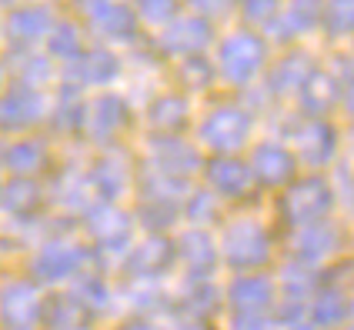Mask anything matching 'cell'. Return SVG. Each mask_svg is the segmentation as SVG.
Wrapping results in <instances>:
<instances>
[{
  "mask_svg": "<svg viewBox=\"0 0 354 330\" xmlns=\"http://www.w3.org/2000/svg\"><path fill=\"white\" fill-rule=\"evenodd\" d=\"M91 267H100L94 251L84 244V237L77 233V224L60 217L57 227H50L30 251L24 253V267L20 271L27 277H34L40 287L50 293L71 287L80 273L91 271Z\"/></svg>",
  "mask_w": 354,
  "mask_h": 330,
  "instance_id": "obj_1",
  "label": "cell"
},
{
  "mask_svg": "<svg viewBox=\"0 0 354 330\" xmlns=\"http://www.w3.org/2000/svg\"><path fill=\"white\" fill-rule=\"evenodd\" d=\"M134 227H138L134 214H127L120 204H104V200L91 204L87 214L77 220V233L84 237V244L94 251V257H97V264L104 271H107V260L120 264L124 253L131 251Z\"/></svg>",
  "mask_w": 354,
  "mask_h": 330,
  "instance_id": "obj_2",
  "label": "cell"
},
{
  "mask_svg": "<svg viewBox=\"0 0 354 330\" xmlns=\"http://www.w3.org/2000/svg\"><path fill=\"white\" fill-rule=\"evenodd\" d=\"M47 291L24 271L0 273V330H40Z\"/></svg>",
  "mask_w": 354,
  "mask_h": 330,
  "instance_id": "obj_3",
  "label": "cell"
},
{
  "mask_svg": "<svg viewBox=\"0 0 354 330\" xmlns=\"http://www.w3.org/2000/svg\"><path fill=\"white\" fill-rule=\"evenodd\" d=\"M217 251L224 257V264L234 267L237 273H257L271 260V237L264 231V224H257L251 217H241V220H231L224 227Z\"/></svg>",
  "mask_w": 354,
  "mask_h": 330,
  "instance_id": "obj_4",
  "label": "cell"
},
{
  "mask_svg": "<svg viewBox=\"0 0 354 330\" xmlns=\"http://www.w3.org/2000/svg\"><path fill=\"white\" fill-rule=\"evenodd\" d=\"M50 117V94L47 90H34L24 87L17 80H10L0 90V137H20L34 134L37 127L47 124Z\"/></svg>",
  "mask_w": 354,
  "mask_h": 330,
  "instance_id": "obj_5",
  "label": "cell"
},
{
  "mask_svg": "<svg viewBox=\"0 0 354 330\" xmlns=\"http://www.w3.org/2000/svg\"><path fill=\"white\" fill-rule=\"evenodd\" d=\"M57 23V10L54 3L44 0H20L17 7H10L3 14V43L10 47V54L20 50H37L44 47L47 34Z\"/></svg>",
  "mask_w": 354,
  "mask_h": 330,
  "instance_id": "obj_6",
  "label": "cell"
},
{
  "mask_svg": "<svg viewBox=\"0 0 354 330\" xmlns=\"http://www.w3.org/2000/svg\"><path fill=\"white\" fill-rule=\"evenodd\" d=\"M174 264H177L174 240L164 237V233H147V237L131 244V251L124 253V260H120V271L134 284H158Z\"/></svg>",
  "mask_w": 354,
  "mask_h": 330,
  "instance_id": "obj_7",
  "label": "cell"
},
{
  "mask_svg": "<svg viewBox=\"0 0 354 330\" xmlns=\"http://www.w3.org/2000/svg\"><path fill=\"white\" fill-rule=\"evenodd\" d=\"M57 164L54 157V140L47 134H20L10 137L3 144V160H0V171L7 177H30L40 180L44 174H50Z\"/></svg>",
  "mask_w": 354,
  "mask_h": 330,
  "instance_id": "obj_8",
  "label": "cell"
},
{
  "mask_svg": "<svg viewBox=\"0 0 354 330\" xmlns=\"http://www.w3.org/2000/svg\"><path fill=\"white\" fill-rule=\"evenodd\" d=\"M47 211V187L30 177H7L0 184V220L7 227L37 224Z\"/></svg>",
  "mask_w": 354,
  "mask_h": 330,
  "instance_id": "obj_9",
  "label": "cell"
},
{
  "mask_svg": "<svg viewBox=\"0 0 354 330\" xmlns=\"http://www.w3.org/2000/svg\"><path fill=\"white\" fill-rule=\"evenodd\" d=\"M91 204H97V197L91 191L87 171H80L77 164H64V167H57L50 187H47V207H50V214L67 217V220L77 224L80 217L87 214Z\"/></svg>",
  "mask_w": 354,
  "mask_h": 330,
  "instance_id": "obj_10",
  "label": "cell"
},
{
  "mask_svg": "<svg viewBox=\"0 0 354 330\" xmlns=\"http://www.w3.org/2000/svg\"><path fill=\"white\" fill-rule=\"evenodd\" d=\"M331 204H335V194L321 177L291 180L288 194H284V217L295 227H308V224H317L331 214Z\"/></svg>",
  "mask_w": 354,
  "mask_h": 330,
  "instance_id": "obj_11",
  "label": "cell"
},
{
  "mask_svg": "<svg viewBox=\"0 0 354 330\" xmlns=\"http://www.w3.org/2000/svg\"><path fill=\"white\" fill-rule=\"evenodd\" d=\"M227 307L237 317H264L277 304V284L268 273H237L224 293Z\"/></svg>",
  "mask_w": 354,
  "mask_h": 330,
  "instance_id": "obj_12",
  "label": "cell"
},
{
  "mask_svg": "<svg viewBox=\"0 0 354 330\" xmlns=\"http://www.w3.org/2000/svg\"><path fill=\"white\" fill-rule=\"evenodd\" d=\"M120 77V57L111 50V47H91L84 50V57L67 64L60 70V84L67 87H111L114 80Z\"/></svg>",
  "mask_w": 354,
  "mask_h": 330,
  "instance_id": "obj_13",
  "label": "cell"
},
{
  "mask_svg": "<svg viewBox=\"0 0 354 330\" xmlns=\"http://www.w3.org/2000/svg\"><path fill=\"white\" fill-rule=\"evenodd\" d=\"M221 74L231 80V84H248V77H254L264 64V43L251 34V30H241L221 43Z\"/></svg>",
  "mask_w": 354,
  "mask_h": 330,
  "instance_id": "obj_14",
  "label": "cell"
},
{
  "mask_svg": "<svg viewBox=\"0 0 354 330\" xmlns=\"http://www.w3.org/2000/svg\"><path fill=\"white\" fill-rule=\"evenodd\" d=\"M131 120V107L118 97V94H97L87 100V114H84V137L94 144H111L114 137Z\"/></svg>",
  "mask_w": 354,
  "mask_h": 330,
  "instance_id": "obj_15",
  "label": "cell"
},
{
  "mask_svg": "<svg viewBox=\"0 0 354 330\" xmlns=\"http://www.w3.org/2000/svg\"><path fill=\"white\" fill-rule=\"evenodd\" d=\"M87 180H91V191L97 200L104 204H118L120 197L131 191L134 184V174H131V164L118 154H100L91 167H87Z\"/></svg>",
  "mask_w": 354,
  "mask_h": 330,
  "instance_id": "obj_16",
  "label": "cell"
},
{
  "mask_svg": "<svg viewBox=\"0 0 354 330\" xmlns=\"http://www.w3.org/2000/svg\"><path fill=\"white\" fill-rule=\"evenodd\" d=\"M64 291L71 293L80 307L87 311V317H91V320H100L104 313H111L114 300H118L114 284H111V277H107V271H104V267H91V271H84L77 280H74L71 287H64Z\"/></svg>",
  "mask_w": 354,
  "mask_h": 330,
  "instance_id": "obj_17",
  "label": "cell"
},
{
  "mask_svg": "<svg viewBox=\"0 0 354 330\" xmlns=\"http://www.w3.org/2000/svg\"><path fill=\"white\" fill-rule=\"evenodd\" d=\"M87 27L107 40H131L138 34V14L127 3H87L84 0Z\"/></svg>",
  "mask_w": 354,
  "mask_h": 330,
  "instance_id": "obj_18",
  "label": "cell"
},
{
  "mask_svg": "<svg viewBox=\"0 0 354 330\" xmlns=\"http://www.w3.org/2000/svg\"><path fill=\"white\" fill-rule=\"evenodd\" d=\"M251 134V117L237 107H224V110H214L207 114L204 127H201V137L214 147V151H237Z\"/></svg>",
  "mask_w": 354,
  "mask_h": 330,
  "instance_id": "obj_19",
  "label": "cell"
},
{
  "mask_svg": "<svg viewBox=\"0 0 354 330\" xmlns=\"http://www.w3.org/2000/svg\"><path fill=\"white\" fill-rule=\"evenodd\" d=\"M84 114H87V100L80 97V90L60 84L57 97H50L47 127L57 137H80L84 134Z\"/></svg>",
  "mask_w": 354,
  "mask_h": 330,
  "instance_id": "obj_20",
  "label": "cell"
},
{
  "mask_svg": "<svg viewBox=\"0 0 354 330\" xmlns=\"http://www.w3.org/2000/svg\"><path fill=\"white\" fill-rule=\"evenodd\" d=\"M7 74H10V80H17L24 87H34V90H47L50 84L60 80L57 64L47 57V54H40V50L10 54V60H7Z\"/></svg>",
  "mask_w": 354,
  "mask_h": 330,
  "instance_id": "obj_21",
  "label": "cell"
},
{
  "mask_svg": "<svg viewBox=\"0 0 354 330\" xmlns=\"http://www.w3.org/2000/svg\"><path fill=\"white\" fill-rule=\"evenodd\" d=\"M174 247H177V260H184V267H187V273H191V277H211L217 257H221V251H217V240L207 231H201V227L187 231L174 244Z\"/></svg>",
  "mask_w": 354,
  "mask_h": 330,
  "instance_id": "obj_22",
  "label": "cell"
},
{
  "mask_svg": "<svg viewBox=\"0 0 354 330\" xmlns=\"http://www.w3.org/2000/svg\"><path fill=\"white\" fill-rule=\"evenodd\" d=\"M40 330H94V320L67 291H50L44 304Z\"/></svg>",
  "mask_w": 354,
  "mask_h": 330,
  "instance_id": "obj_23",
  "label": "cell"
},
{
  "mask_svg": "<svg viewBox=\"0 0 354 330\" xmlns=\"http://www.w3.org/2000/svg\"><path fill=\"white\" fill-rule=\"evenodd\" d=\"M248 167H251L254 180L268 184V187H281V184H291V177H295V154L284 151L281 144H264V147H257L254 160Z\"/></svg>",
  "mask_w": 354,
  "mask_h": 330,
  "instance_id": "obj_24",
  "label": "cell"
},
{
  "mask_svg": "<svg viewBox=\"0 0 354 330\" xmlns=\"http://www.w3.org/2000/svg\"><path fill=\"white\" fill-rule=\"evenodd\" d=\"M207 180H211V194H221V197H244L251 194V167L237 157H217L211 160L207 167Z\"/></svg>",
  "mask_w": 354,
  "mask_h": 330,
  "instance_id": "obj_25",
  "label": "cell"
},
{
  "mask_svg": "<svg viewBox=\"0 0 354 330\" xmlns=\"http://www.w3.org/2000/svg\"><path fill=\"white\" fill-rule=\"evenodd\" d=\"M84 27H80V20L74 17H57L54 23V30L47 34L44 40V54L54 60V64H74V60L84 57Z\"/></svg>",
  "mask_w": 354,
  "mask_h": 330,
  "instance_id": "obj_26",
  "label": "cell"
},
{
  "mask_svg": "<svg viewBox=\"0 0 354 330\" xmlns=\"http://www.w3.org/2000/svg\"><path fill=\"white\" fill-rule=\"evenodd\" d=\"M337 247V233L328 220H317V224H308V227H297L295 237V253L304 267H315L321 260H328L331 251Z\"/></svg>",
  "mask_w": 354,
  "mask_h": 330,
  "instance_id": "obj_27",
  "label": "cell"
},
{
  "mask_svg": "<svg viewBox=\"0 0 354 330\" xmlns=\"http://www.w3.org/2000/svg\"><path fill=\"white\" fill-rule=\"evenodd\" d=\"M207 40H211V30L204 20H174L171 27H164L158 43L177 57H197V50L207 47Z\"/></svg>",
  "mask_w": 354,
  "mask_h": 330,
  "instance_id": "obj_28",
  "label": "cell"
},
{
  "mask_svg": "<svg viewBox=\"0 0 354 330\" xmlns=\"http://www.w3.org/2000/svg\"><path fill=\"white\" fill-rule=\"evenodd\" d=\"M351 311V304H348V297L335 287H321L315 291V297L308 300V320L315 324V327H337L344 317Z\"/></svg>",
  "mask_w": 354,
  "mask_h": 330,
  "instance_id": "obj_29",
  "label": "cell"
},
{
  "mask_svg": "<svg viewBox=\"0 0 354 330\" xmlns=\"http://www.w3.org/2000/svg\"><path fill=\"white\" fill-rule=\"evenodd\" d=\"M151 124L158 127L160 134H167V130H177L180 127V120H184V100L180 97H160L154 107H151Z\"/></svg>",
  "mask_w": 354,
  "mask_h": 330,
  "instance_id": "obj_30",
  "label": "cell"
},
{
  "mask_svg": "<svg viewBox=\"0 0 354 330\" xmlns=\"http://www.w3.org/2000/svg\"><path fill=\"white\" fill-rule=\"evenodd\" d=\"M134 3H138V17L147 23H167L177 7V0H134Z\"/></svg>",
  "mask_w": 354,
  "mask_h": 330,
  "instance_id": "obj_31",
  "label": "cell"
},
{
  "mask_svg": "<svg viewBox=\"0 0 354 330\" xmlns=\"http://www.w3.org/2000/svg\"><path fill=\"white\" fill-rule=\"evenodd\" d=\"M111 330H171V327H164L158 317H140V313H134V317H124V320H118Z\"/></svg>",
  "mask_w": 354,
  "mask_h": 330,
  "instance_id": "obj_32",
  "label": "cell"
},
{
  "mask_svg": "<svg viewBox=\"0 0 354 330\" xmlns=\"http://www.w3.org/2000/svg\"><path fill=\"white\" fill-rule=\"evenodd\" d=\"M277 324L264 313V317H237L234 313V320H231V330H274Z\"/></svg>",
  "mask_w": 354,
  "mask_h": 330,
  "instance_id": "obj_33",
  "label": "cell"
},
{
  "mask_svg": "<svg viewBox=\"0 0 354 330\" xmlns=\"http://www.w3.org/2000/svg\"><path fill=\"white\" fill-rule=\"evenodd\" d=\"M241 7H244V14L251 20H264L268 14H274L277 0H241Z\"/></svg>",
  "mask_w": 354,
  "mask_h": 330,
  "instance_id": "obj_34",
  "label": "cell"
},
{
  "mask_svg": "<svg viewBox=\"0 0 354 330\" xmlns=\"http://www.w3.org/2000/svg\"><path fill=\"white\" fill-rule=\"evenodd\" d=\"M7 84H10V74H7V60L0 57V90H3Z\"/></svg>",
  "mask_w": 354,
  "mask_h": 330,
  "instance_id": "obj_35",
  "label": "cell"
},
{
  "mask_svg": "<svg viewBox=\"0 0 354 330\" xmlns=\"http://www.w3.org/2000/svg\"><path fill=\"white\" fill-rule=\"evenodd\" d=\"M87 3H127L131 7V0H87Z\"/></svg>",
  "mask_w": 354,
  "mask_h": 330,
  "instance_id": "obj_36",
  "label": "cell"
},
{
  "mask_svg": "<svg viewBox=\"0 0 354 330\" xmlns=\"http://www.w3.org/2000/svg\"><path fill=\"white\" fill-rule=\"evenodd\" d=\"M3 144H7V137H0V160H3Z\"/></svg>",
  "mask_w": 354,
  "mask_h": 330,
  "instance_id": "obj_37",
  "label": "cell"
},
{
  "mask_svg": "<svg viewBox=\"0 0 354 330\" xmlns=\"http://www.w3.org/2000/svg\"><path fill=\"white\" fill-rule=\"evenodd\" d=\"M0 43H3V14H0Z\"/></svg>",
  "mask_w": 354,
  "mask_h": 330,
  "instance_id": "obj_38",
  "label": "cell"
},
{
  "mask_svg": "<svg viewBox=\"0 0 354 330\" xmlns=\"http://www.w3.org/2000/svg\"><path fill=\"white\" fill-rule=\"evenodd\" d=\"M3 271H7V267H3V257H0V273H3Z\"/></svg>",
  "mask_w": 354,
  "mask_h": 330,
  "instance_id": "obj_39",
  "label": "cell"
},
{
  "mask_svg": "<svg viewBox=\"0 0 354 330\" xmlns=\"http://www.w3.org/2000/svg\"><path fill=\"white\" fill-rule=\"evenodd\" d=\"M348 313H351V317H354V304H351V311H348Z\"/></svg>",
  "mask_w": 354,
  "mask_h": 330,
  "instance_id": "obj_40",
  "label": "cell"
},
{
  "mask_svg": "<svg viewBox=\"0 0 354 330\" xmlns=\"http://www.w3.org/2000/svg\"><path fill=\"white\" fill-rule=\"evenodd\" d=\"M0 184H3V180H0Z\"/></svg>",
  "mask_w": 354,
  "mask_h": 330,
  "instance_id": "obj_41",
  "label": "cell"
}]
</instances>
